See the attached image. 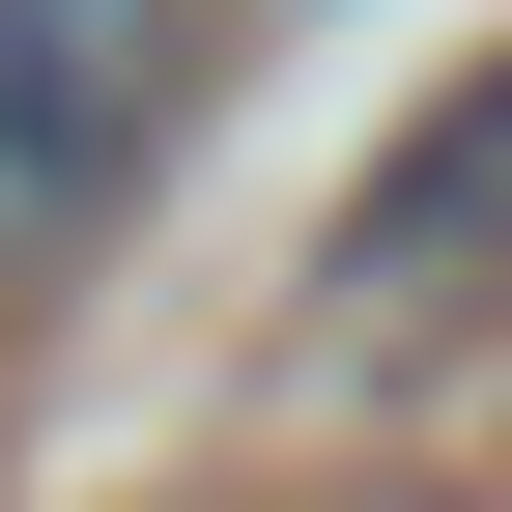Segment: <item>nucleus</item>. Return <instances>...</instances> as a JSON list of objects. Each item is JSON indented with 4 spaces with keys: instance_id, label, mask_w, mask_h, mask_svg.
Instances as JSON below:
<instances>
[{
    "instance_id": "obj_1",
    "label": "nucleus",
    "mask_w": 512,
    "mask_h": 512,
    "mask_svg": "<svg viewBox=\"0 0 512 512\" xmlns=\"http://www.w3.org/2000/svg\"><path fill=\"white\" fill-rule=\"evenodd\" d=\"M200 114V0H0V313L57 285Z\"/></svg>"
},
{
    "instance_id": "obj_2",
    "label": "nucleus",
    "mask_w": 512,
    "mask_h": 512,
    "mask_svg": "<svg viewBox=\"0 0 512 512\" xmlns=\"http://www.w3.org/2000/svg\"><path fill=\"white\" fill-rule=\"evenodd\" d=\"M313 285H342V313H399V342H427V313H512V57H456V86L342 171Z\"/></svg>"
},
{
    "instance_id": "obj_3",
    "label": "nucleus",
    "mask_w": 512,
    "mask_h": 512,
    "mask_svg": "<svg viewBox=\"0 0 512 512\" xmlns=\"http://www.w3.org/2000/svg\"><path fill=\"white\" fill-rule=\"evenodd\" d=\"M370 512H456V484H370Z\"/></svg>"
}]
</instances>
